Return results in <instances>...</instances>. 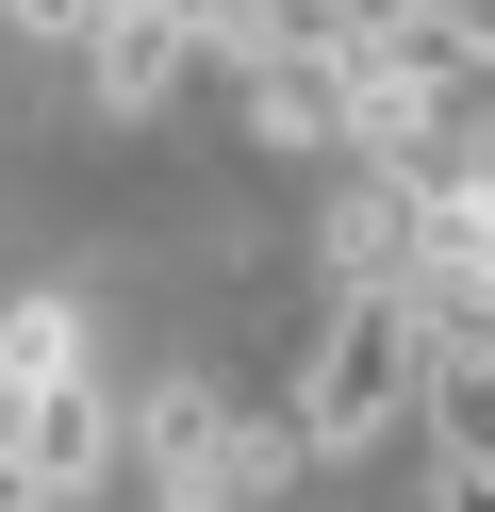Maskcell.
<instances>
[{"label": "cell", "instance_id": "cell-4", "mask_svg": "<svg viewBox=\"0 0 495 512\" xmlns=\"http://www.w3.org/2000/svg\"><path fill=\"white\" fill-rule=\"evenodd\" d=\"M0 17H17V34H50V50H99V34H116V0H0Z\"/></svg>", "mask_w": 495, "mask_h": 512}, {"label": "cell", "instance_id": "cell-2", "mask_svg": "<svg viewBox=\"0 0 495 512\" xmlns=\"http://www.w3.org/2000/svg\"><path fill=\"white\" fill-rule=\"evenodd\" d=\"M0 446H17V479H33V496H83V479H99V463H116V413H99V380H83V364H66V380H50V397H33V413H17V430H0Z\"/></svg>", "mask_w": 495, "mask_h": 512}, {"label": "cell", "instance_id": "cell-1", "mask_svg": "<svg viewBox=\"0 0 495 512\" xmlns=\"http://www.w3.org/2000/svg\"><path fill=\"white\" fill-rule=\"evenodd\" d=\"M429 380H446V314H429L413 281H347L314 380H297V413H314V446H380V430L429 413Z\"/></svg>", "mask_w": 495, "mask_h": 512}, {"label": "cell", "instance_id": "cell-3", "mask_svg": "<svg viewBox=\"0 0 495 512\" xmlns=\"http://www.w3.org/2000/svg\"><path fill=\"white\" fill-rule=\"evenodd\" d=\"M182 50H198V17H149V0H116V34L83 50V83H99L116 116H149L165 83H182Z\"/></svg>", "mask_w": 495, "mask_h": 512}]
</instances>
